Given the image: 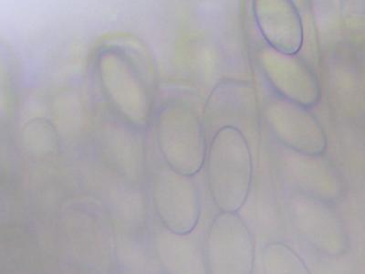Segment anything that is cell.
Wrapping results in <instances>:
<instances>
[{
    "label": "cell",
    "mask_w": 365,
    "mask_h": 274,
    "mask_svg": "<svg viewBox=\"0 0 365 274\" xmlns=\"http://www.w3.org/2000/svg\"><path fill=\"white\" fill-rule=\"evenodd\" d=\"M253 162L246 136L233 127L214 133L207 156V179L220 212H239L249 198Z\"/></svg>",
    "instance_id": "cell-1"
},
{
    "label": "cell",
    "mask_w": 365,
    "mask_h": 274,
    "mask_svg": "<svg viewBox=\"0 0 365 274\" xmlns=\"http://www.w3.org/2000/svg\"><path fill=\"white\" fill-rule=\"evenodd\" d=\"M331 204L297 192L289 201L288 214L293 230L317 255L336 258L350 250L346 227Z\"/></svg>",
    "instance_id": "cell-2"
},
{
    "label": "cell",
    "mask_w": 365,
    "mask_h": 274,
    "mask_svg": "<svg viewBox=\"0 0 365 274\" xmlns=\"http://www.w3.org/2000/svg\"><path fill=\"white\" fill-rule=\"evenodd\" d=\"M208 274H253L256 240L239 212H220L205 240Z\"/></svg>",
    "instance_id": "cell-3"
},
{
    "label": "cell",
    "mask_w": 365,
    "mask_h": 274,
    "mask_svg": "<svg viewBox=\"0 0 365 274\" xmlns=\"http://www.w3.org/2000/svg\"><path fill=\"white\" fill-rule=\"evenodd\" d=\"M159 136L169 168L193 177L207 158L203 126L197 114L184 104L174 103L163 111Z\"/></svg>",
    "instance_id": "cell-4"
},
{
    "label": "cell",
    "mask_w": 365,
    "mask_h": 274,
    "mask_svg": "<svg viewBox=\"0 0 365 274\" xmlns=\"http://www.w3.org/2000/svg\"><path fill=\"white\" fill-rule=\"evenodd\" d=\"M267 126L276 139L299 154L319 158L327 148V137L309 108L276 96L264 108Z\"/></svg>",
    "instance_id": "cell-5"
},
{
    "label": "cell",
    "mask_w": 365,
    "mask_h": 274,
    "mask_svg": "<svg viewBox=\"0 0 365 274\" xmlns=\"http://www.w3.org/2000/svg\"><path fill=\"white\" fill-rule=\"evenodd\" d=\"M153 200L163 227L179 234L195 230L200 220L201 198L193 177L172 168L159 173L153 188Z\"/></svg>",
    "instance_id": "cell-6"
},
{
    "label": "cell",
    "mask_w": 365,
    "mask_h": 274,
    "mask_svg": "<svg viewBox=\"0 0 365 274\" xmlns=\"http://www.w3.org/2000/svg\"><path fill=\"white\" fill-rule=\"evenodd\" d=\"M257 64L277 96L311 109L322 97L317 75L299 55L277 51L268 45L257 54Z\"/></svg>",
    "instance_id": "cell-7"
},
{
    "label": "cell",
    "mask_w": 365,
    "mask_h": 274,
    "mask_svg": "<svg viewBox=\"0 0 365 274\" xmlns=\"http://www.w3.org/2000/svg\"><path fill=\"white\" fill-rule=\"evenodd\" d=\"M205 109L215 133L224 127H233L247 137V133L257 128L255 91L244 81H227L218 84L212 91Z\"/></svg>",
    "instance_id": "cell-8"
},
{
    "label": "cell",
    "mask_w": 365,
    "mask_h": 274,
    "mask_svg": "<svg viewBox=\"0 0 365 274\" xmlns=\"http://www.w3.org/2000/svg\"><path fill=\"white\" fill-rule=\"evenodd\" d=\"M254 18L266 45L288 55L301 51L304 31L301 13L289 0H257Z\"/></svg>",
    "instance_id": "cell-9"
},
{
    "label": "cell",
    "mask_w": 365,
    "mask_h": 274,
    "mask_svg": "<svg viewBox=\"0 0 365 274\" xmlns=\"http://www.w3.org/2000/svg\"><path fill=\"white\" fill-rule=\"evenodd\" d=\"M153 249L163 274H208L205 241L195 231L187 234L155 228Z\"/></svg>",
    "instance_id": "cell-10"
},
{
    "label": "cell",
    "mask_w": 365,
    "mask_h": 274,
    "mask_svg": "<svg viewBox=\"0 0 365 274\" xmlns=\"http://www.w3.org/2000/svg\"><path fill=\"white\" fill-rule=\"evenodd\" d=\"M262 262L263 274H312L302 257L282 241L266 244Z\"/></svg>",
    "instance_id": "cell-11"
}]
</instances>
